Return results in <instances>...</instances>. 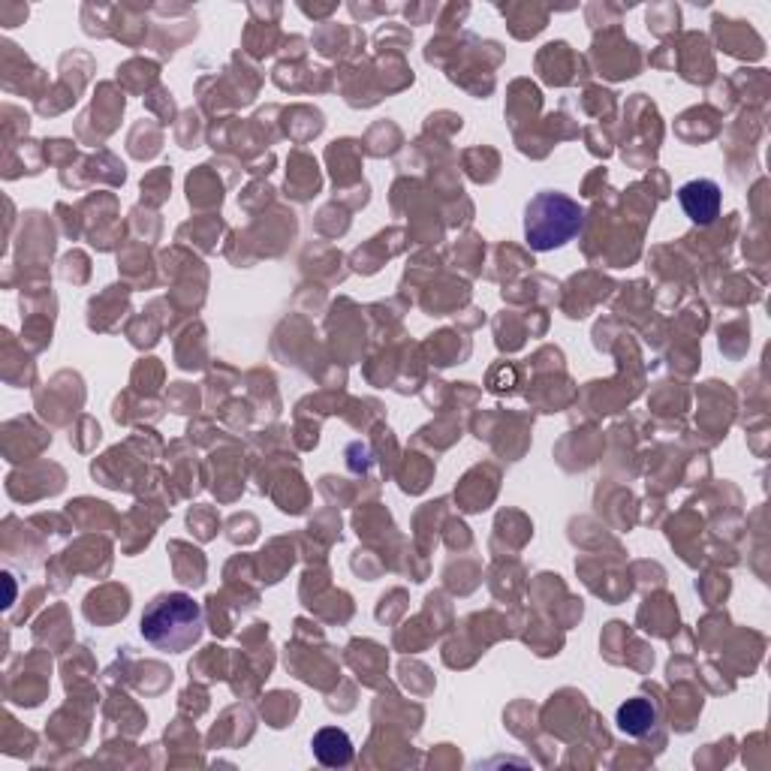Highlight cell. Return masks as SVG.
Wrapping results in <instances>:
<instances>
[{"instance_id":"5","label":"cell","mask_w":771,"mask_h":771,"mask_svg":"<svg viewBox=\"0 0 771 771\" xmlns=\"http://www.w3.org/2000/svg\"><path fill=\"white\" fill-rule=\"evenodd\" d=\"M618 730L630 735V739H642L654 730L657 709L651 699H627L624 705L618 709Z\"/></svg>"},{"instance_id":"2","label":"cell","mask_w":771,"mask_h":771,"mask_svg":"<svg viewBox=\"0 0 771 771\" xmlns=\"http://www.w3.org/2000/svg\"><path fill=\"white\" fill-rule=\"evenodd\" d=\"M584 209L558 190H542L524 209V239L533 251H554L579 236Z\"/></svg>"},{"instance_id":"1","label":"cell","mask_w":771,"mask_h":771,"mask_svg":"<svg viewBox=\"0 0 771 771\" xmlns=\"http://www.w3.org/2000/svg\"><path fill=\"white\" fill-rule=\"evenodd\" d=\"M139 633L148 645L163 654H184L197 645L206 633V615L202 605L184 591L157 594L142 612Z\"/></svg>"},{"instance_id":"3","label":"cell","mask_w":771,"mask_h":771,"mask_svg":"<svg viewBox=\"0 0 771 771\" xmlns=\"http://www.w3.org/2000/svg\"><path fill=\"white\" fill-rule=\"evenodd\" d=\"M678 202H681V209L693 223L709 227L720 214V188L709 178H697V181H688L684 188L678 190Z\"/></svg>"},{"instance_id":"4","label":"cell","mask_w":771,"mask_h":771,"mask_svg":"<svg viewBox=\"0 0 771 771\" xmlns=\"http://www.w3.org/2000/svg\"><path fill=\"white\" fill-rule=\"evenodd\" d=\"M313 757L329 765V769H341L347 762L353 760V741L344 730H334V727H326L313 735L311 741Z\"/></svg>"}]
</instances>
